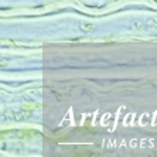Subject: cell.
I'll list each match as a JSON object with an SVG mask.
<instances>
[{"label": "cell", "instance_id": "1", "mask_svg": "<svg viewBox=\"0 0 157 157\" xmlns=\"http://www.w3.org/2000/svg\"><path fill=\"white\" fill-rule=\"evenodd\" d=\"M82 27H83V28H86V30H88V28H92L93 26H92V24H83Z\"/></svg>", "mask_w": 157, "mask_h": 157}]
</instances>
